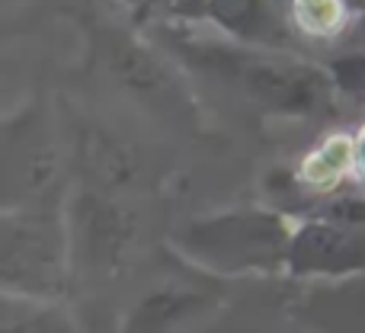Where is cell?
<instances>
[{
  "mask_svg": "<svg viewBox=\"0 0 365 333\" xmlns=\"http://www.w3.org/2000/svg\"><path fill=\"white\" fill-rule=\"evenodd\" d=\"M208 71L227 77L253 103L285 116H314L330 103L336 83L314 64L279 58L266 51L221 48L212 45L205 58Z\"/></svg>",
  "mask_w": 365,
  "mask_h": 333,
  "instance_id": "obj_1",
  "label": "cell"
},
{
  "mask_svg": "<svg viewBox=\"0 0 365 333\" xmlns=\"http://www.w3.org/2000/svg\"><path fill=\"white\" fill-rule=\"evenodd\" d=\"M64 186V154L42 116L29 113L4 132L6 208H51Z\"/></svg>",
  "mask_w": 365,
  "mask_h": 333,
  "instance_id": "obj_4",
  "label": "cell"
},
{
  "mask_svg": "<svg viewBox=\"0 0 365 333\" xmlns=\"http://www.w3.org/2000/svg\"><path fill=\"white\" fill-rule=\"evenodd\" d=\"M289 266L295 272H327L340 276L365 266V227L340 221H314L292 237Z\"/></svg>",
  "mask_w": 365,
  "mask_h": 333,
  "instance_id": "obj_6",
  "label": "cell"
},
{
  "mask_svg": "<svg viewBox=\"0 0 365 333\" xmlns=\"http://www.w3.org/2000/svg\"><path fill=\"white\" fill-rule=\"evenodd\" d=\"M180 240L192 257L218 270H266L292 250L285 221L266 212H237L195 221L180 234Z\"/></svg>",
  "mask_w": 365,
  "mask_h": 333,
  "instance_id": "obj_3",
  "label": "cell"
},
{
  "mask_svg": "<svg viewBox=\"0 0 365 333\" xmlns=\"http://www.w3.org/2000/svg\"><path fill=\"white\" fill-rule=\"evenodd\" d=\"M4 333H58V330L48 317L32 311L29 304H23V308L16 311V302H13V295H10L6 298V308H4Z\"/></svg>",
  "mask_w": 365,
  "mask_h": 333,
  "instance_id": "obj_11",
  "label": "cell"
},
{
  "mask_svg": "<svg viewBox=\"0 0 365 333\" xmlns=\"http://www.w3.org/2000/svg\"><path fill=\"white\" fill-rule=\"evenodd\" d=\"M68 231L55 208H4L0 272L10 295L45 298L61 289Z\"/></svg>",
  "mask_w": 365,
  "mask_h": 333,
  "instance_id": "obj_2",
  "label": "cell"
},
{
  "mask_svg": "<svg viewBox=\"0 0 365 333\" xmlns=\"http://www.w3.org/2000/svg\"><path fill=\"white\" fill-rule=\"evenodd\" d=\"M356 167H359V173L365 176V132L359 135V141H356Z\"/></svg>",
  "mask_w": 365,
  "mask_h": 333,
  "instance_id": "obj_14",
  "label": "cell"
},
{
  "mask_svg": "<svg viewBox=\"0 0 365 333\" xmlns=\"http://www.w3.org/2000/svg\"><path fill=\"white\" fill-rule=\"evenodd\" d=\"M304 10H308L304 16L311 19V26H321V29L336 26V0H304Z\"/></svg>",
  "mask_w": 365,
  "mask_h": 333,
  "instance_id": "obj_13",
  "label": "cell"
},
{
  "mask_svg": "<svg viewBox=\"0 0 365 333\" xmlns=\"http://www.w3.org/2000/svg\"><path fill=\"white\" fill-rule=\"evenodd\" d=\"M202 304L199 292L189 289H160L154 295H148L138 304L128 333H167L173 324H180L182 317H189Z\"/></svg>",
  "mask_w": 365,
  "mask_h": 333,
  "instance_id": "obj_9",
  "label": "cell"
},
{
  "mask_svg": "<svg viewBox=\"0 0 365 333\" xmlns=\"http://www.w3.org/2000/svg\"><path fill=\"white\" fill-rule=\"evenodd\" d=\"M109 68H113V77L122 83L125 90L138 96H164L170 93V74L167 68L145 51L138 42H128V39H109Z\"/></svg>",
  "mask_w": 365,
  "mask_h": 333,
  "instance_id": "obj_8",
  "label": "cell"
},
{
  "mask_svg": "<svg viewBox=\"0 0 365 333\" xmlns=\"http://www.w3.org/2000/svg\"><path fill=\"white\" fill-rule=\"evenodd\" d=\"M77 244L90 266L96 270H119L132 257L141 234V218L132 205L106 189H87L77 199Z\"/></svg>",
  "mask_w": 365,
  "mask_h": 333,
  "instance_id": "obj_5",
  "label": "cell"
},
{
  "mask_svg": "<svg viewBox=\"0 0 365 333\" xmlns=\"http://www.w3.org/2000/svg\"><path fill=\"white\" fill-rule=\"evenodd\" d=\"M83 167L90 170L96 189L106 193H128L141 183V158L132 145L109 132H87L81 141Z\"/></svg>",
  "mask_w": 365,
  "mask_h": 333,
  "instance_id": "obj_7",
  "label": "cell"
},
{
  "mask_svg": "<svg viewBox=\"0 0 365 333\" xmlns=\"http://www.w3.org/2000/svg\"><path fill=\"white\" fill-rule=\"evenodd\" d=\"M160 4H170V6H182V10H192V6H205V0H160Z\"/></svg>",
  "mask_w": 365,
  "mask_h": 333,
  "instance_id": "obj_15",
  "label": "cell"
},
{
  "mask_svg": "<svg viewBox=\"0 0 365 333\" xmlns=\"http://www.w3.org/2000/svg\"><path fill=\"white\" fill-rule=\"evenodd\" d=\"M205 10L240 36H257L266 23L263 0H205Z\"/></svg>",
  "mask_w": 365,
  "mask_h": 333,
  "instance_id": "obj_10",
  "label": "cell"
},
{
  "mask_svg": "<svg viewBox=\"0 0 365 333\" xmlns=\"http://www.w3.org/2000/svg\"><path fill=\"white\" fill-rule=\"evenodd\" d=\"M330 71H334V83L343 93L356 96V100H365V55L343 58V61H336Z\"/></svg>",
  "mask_w": 365,
  "mask_h": 333,
  "instance_id": "obj_12",
  "label": "cell"
}]
</instances>
